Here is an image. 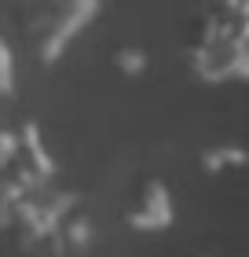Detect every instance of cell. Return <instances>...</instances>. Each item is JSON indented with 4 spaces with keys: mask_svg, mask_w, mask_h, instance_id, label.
Masks as SVG:
<instances>
[{
    "mask_svg": "<svg viewBox=\"0 0 249 257\" xmlns=\"http://www.w3.org/2000/svg\"><path fill=\"white\" fill-rule=\"evenodd\" d=\"M187 63L205 85L249 77V0H212L201 15Z\"/></svg>",
    "mask_w": 249,
    "mask_h": 257,
    "instance_id": "6da1fadb",
    "label": "cell"
},
{
    "mask_svg": "<svg viewBox=\"0 0 249 257\" xmlns=\"http://www.w3.org/2000/svg\"><path fill=\"white\" fill-rule=\"evenodd\" d=\"M19 11L33 55L52 66L63 59L70 41L96 19L99 0H19Z\"/></svg>",
    "mask_w": 249,
    "mask_h": 257,
    "instance_id": "7a4b0ae2",
    "label": "cell"
},
{
    "mask_svg": "<svg viewBox=\"0 0 249 257\" xmlns=\"http://www.w3.org/2000/svg\"><path fill=\"white\" fill-rule=\"evenodd\" d=\"M172 220H176V206H172L169 184L158 180V177L143 180L136 202L125 209V224L132 231H165Z\"/></svg>",
    "mask_w": 249,
    "mask_h": 257,
    "instance_id": "3957f363",
    "label": "cell"
},
{
    "mask_svg": "<svg viewBox=\"0 0 249 257\" xmlns=\"http://www.w3.org/2000/svg\"><path fill=\"white\" fill-rule=\"evenodd\" d=\"M198 166H201V173H209V177L227 173V169H242V166H245V147H238V144L205 147V151L198 155Z\"/></svg>",
    "mask_w": 249,
    "mask_h": 257,
    "instance_id": "277c9868",
    "label": "cell"
},
{
    "mask_svg": "<svg viewBox=\"0 0 249 257\" xmlns=\"http://www.w3.org/2000/svg\"><path fill=\"white\" fill-rule=\"evenodd\" d=\"M114 70L121 77H139L147 70V52L136 48V44H125V48L114 52Z\"/></svg>",
    "mask_w": 249,
    "mask_h": 257,
    "instance_id": "5b68a950",
    "label": "cell"
},
{
    "mask_svg": "<svg viewBox=\"0 0 249 257\" xmlns=\"http://www.w3.org/2000/svg\"><path fill=\"white\" fill-rule=\"evenodd\" d=\"M15 92V59H11L8 41L0 37V96H11Z\"/></svg>",
    "mask_w": 249,
    "mask_h": 257,
    "instance_id": "8992f818",
    "label": "cell"
}]
</instances>
